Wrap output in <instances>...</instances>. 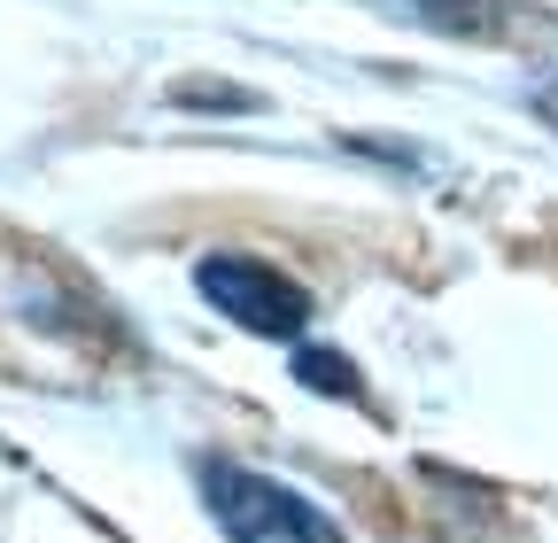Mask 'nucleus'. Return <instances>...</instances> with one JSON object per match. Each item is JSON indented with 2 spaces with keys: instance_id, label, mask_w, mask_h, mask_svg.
Listing matches in <instances>:
<instances>
[{
  "instance_id": "5",
  "label": "nucleus",
  "mask_w": 558,
  "mask_h": 543,
  "mask_svg": "<svg viewBox=\"0 0 558 543\" xmlns=\"http://www.w3.org/2000/svg\"><path fill=\"white\" fill-rule=\"evenodd\" d=\"M535 109H543V117H550V124H558V79H550V86H543V94H535Z\"/></svg>"
},
{
  "instance_id": "2",
  "label": "nucleus",
  "mask_w": 558,
  "mask_h": 543,
  "mask_svg": "<svg viewBox=\"0 0 558 543\" xmlns=\"http://www.w3.org/2000/svg\"><path fill=\"white\" fill-rule=\"evenodd\" d=\"M194 288H202V303H218L241 334H264V342H295L311 326V295L288 280V272H271L264 256L218 249V256L194 264Z\"/></svg>"
},
{
  "instance_id": "4",
  "label": "nucleus",
  "mask_w": 558,
  "mask_h": 543,
  "mask_svg": "<svg viewBox=\"0 0 558 543\" xmlns=\"http://www.w3.org/2000/svg\"><path fill=\"white\" fill-rule=\"evenodd\" d=\"M295 373H303V388H318V396H357V365L333 358V350H303Z\"/></svg>"
},
{
  "instance_id": "1",
  "label": "nucleus",
  "mask_w": 558,
  "mask_h": 543,
  "mask_svg": "<svg viewBox=\"0 0 558 543\" xmlns=\"http://www.w3.org/2000/svg\"><path fill=\"white\" fill-rule=\"evenodd\" d=\"M202 497L233 543H349L333 512H318L295 482H271V473L233 458H202Z\"/></svg>"
},
{
  "instance_id": "3",
  "label": "nucleus",
  "mask_w": 558,
  "mask_h": 543,
  "mask_svg": "<svg viewBox=\"0 0 558 543\" xmlns=\"http://www.w3.org/2000/svg\"><path fill=\"white\" fill-rule=\"evenodd\" d=\"M388 16L403 24H427V32H450V39H488L512 24V0H380Z\"/></svg>"
}]
</instances>
